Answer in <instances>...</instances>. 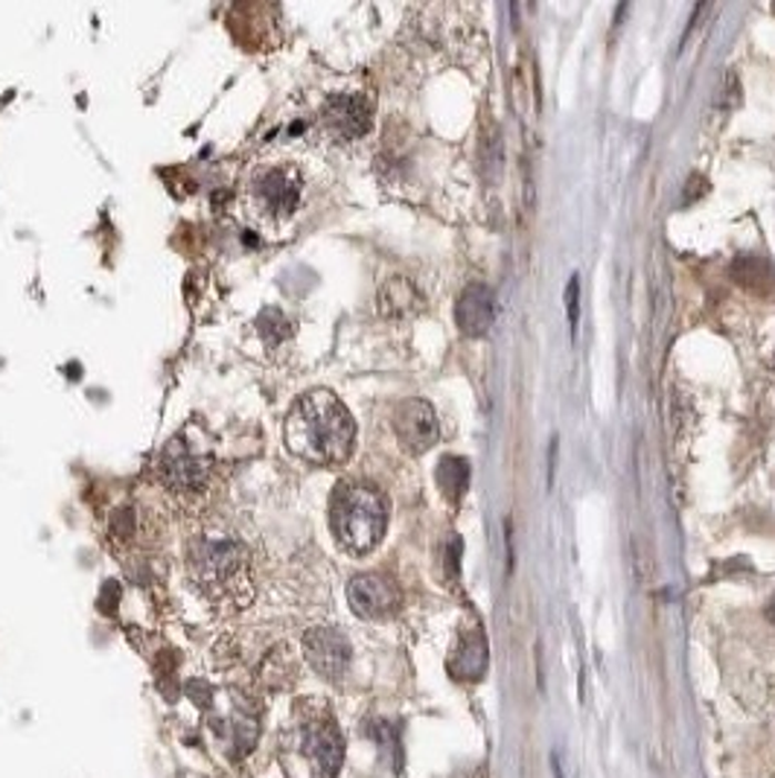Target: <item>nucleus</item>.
I'll return each instance as SVG.
<instances>
[{
  "mask_svg": "<svg viewBox=\"0 0 775 778\" xmlns=\"http://www.w3.org/2000/svg\"><path fill=\"white\" fill-rule=\"evenodd\" d=\"M732 275L744 289L755 291V295H769L775 291V268L769 266L767 259L758 257V254H744V257L735 259L732 266Z\"/></svg>",
  "mask_w": 775,
  "mask_h": 778,
  "instance_id": "nucleus-13",
  "label": "nucleus"
},
{
  "mask_svg": "<svg viewBox=\"0 0 775 778\" xmlns=\"http://www.w3.org/2000/svg\"><path fill=\"white\" fill-rule=\"evenodd\" d=\"M449 545H452V551H447V572L455 577V574H458V557H461V540H458V536H452V540H449Z\"/></svg>",
  "mask_w": 775,
  "mask_h": 778,
  "instance_id": "nucleus-18",
  "label": "nucleus"
},
{
  "mask_svg": "<svg viewBox=\"0 0 775 778\" xmlns=\"http://www.w3.org/2000/svg\"><path fill=\"white\" fill-rule=\"evenodd\" d=\"M455 321L461 327L463 336H485L490 332L496 321V295L485 284H472L463 289L455 309Z\"/></svg>",
  "mask_w": 775,
  "mask_h": 778,
  "instance_id": "nucleus-11",
  "label": "nucleus"
},
{
  "mask_svg": "<svg viewBox=\"0 0 775 778\" xmlns=\"http://www.w3.org/2000/svg\"><path fill=\"white\" fill-rule=\"evenodd\" d=\"M300 647H304L306 662L313 665L315 674H322L324 679H333L338 683L341 676L350 668V642L345 638V633H338L333 627H313L306 629L304 638H300Z\"/></svg>",
  "mask_w": 775,
  "mask_h": 778,
  "instance_id": "nucleus-8",
  "label": "nucleus"
},
{
  "mask_svg": "<svg viewBox=\"0 0 775 778\" xmlns=\"http://www.w3.org/2000/svg\"><path fill=\"white\" fill-rule=\"evenodd\" d=\"M394 432L400 438L402 449L411 455H420L438 443V417L426 400H406L394 411Z\"/></svg>",
  "mask_w": 775,
  "mask_h": 778,
  "instance_id": "nucleus-10",
  "label": "nucleus"
},
{
  "mask_svg": "<svg viewBox=\"0 0 775 778\" xmlns=\"http://www.w3.org/2000/svg\"><path fill=\"white\" fill-rule=\"evenodd\" d=\"M551 767H554V778H563V772H560V764H557V758H551Z\"/></svg>",
  "mask_w": 775,
  "mask_h": 778,
  "instance_id": "nucleus-20",
  "label": "nucleus"
},
{
  "mask_svg": "<svg viewBox=\"0 0 775 778\" xmlns=\"http://www.w3.org/2000/svg\"><path fill=\"white\" fill-rule=\"evenodd\" d=\"M277 761L286 778H338L345 735L327 703H295L292 720L277 735Z\"/></svg>",
  "mask_w": 775,
  "mask_h": 778,
  "instance_id": "nucleus-1",
  "label": "nucleus"
},
{
  "mask_svg": "<svg viewBox=\"0 0 775 778\" xmlns=\"http://www.w3.org/2000/svg\"><path fill=\"white\" fill-rule=\"evenodd\" d=\"M388 525L385 495L365 481L341 484L333 495V534L350 554H368L383 543Z\"/></svg>",
  "mask_w": 775,
  "mask_h": 778,
  "instance_id": "nucleus-4",
  "label": "nucleus"
},
{
  "mask_svg": "<svg viewBox=\"0 0 775 778\" xmlns=\"http://www.w3.org/2000/svg\"><path fill=\"white\" fill-rule=\"evenodd\" d=\"M190 577L207 601L225 610H245L254 597V572L236 540L202 536L190 549Z\"/></svg>",
  "mask_w": 775,
  "mask_h": 778,
  "instance_id": "nucleus-3",
  "label": "nucleus"
},
{
  "mask_svg": "<svg viewBox=\"0 0 775 778\" xmlns=\"http://www.w3.org/2000/svg\"><path fill=\"white\" fill-rule=\"evenodd\" d=\"M773 370H775V359H773Z\"/></svg>",
  "mask_w": 775,
  "mask_h": 778,
  "instance_id": "nucleus-21",
  "label": "nucleus"
},
{
  "mask_svg": "<svg viewBox=\"0 0 775 778\" xmlns=\"http://www.w3.org/2000/svg\"><path fill=\"white\" fill-rule=\"evenodd\" d=\"M773 12H775V3H773Z\"/></svg>",
  "mask_w": 775,
  "mask_h": 778,
  "instance_id": "nucleus-22",
  "label": "nucleus"
},
{
  "mask_svg": "<svg viewBox=\"0 0 775 778\" xmlns=\"http://www.w3.org/2000/svg\"><path fill=\"white\" fill-rule=\"evenodd\" d=\"M322 123L336 141H359L370 132L374 109L361 94H333L322 109Z\"/></svg>",
  "mask_w": 775,
  "mask_h": 778,
  "instance_id": "nucleus-9",
  "label": "nucleus"
},
{
  "mask_svg": "<svg viewBox=\"0 0 775 778\" xmlns=\"http://www.w3.org/2000/svg\"><path fill=\"white\" fill-rule=\"evenodd\" d=\"M487 670V642L478 627L467 629L449 659V674L461 683H476Z\"/></svg>",
  "mask_w": 775,
  "mask_h": 778,
  "instance_id": "nucleus-12",
  "label": "nucleus"
},
{
  "mask_svg": "<svg viewBox=\"0 0 775 778\" xmlns=\"http://www.w3.org/2000/svg\"><path fill=\"white\" fill-rule=\"evenodd\" d=\"M578 300H580V280L578 277H572L569 280V291H565V307H569V324H578Z\"/></svg>",
  "mask_w": 775,
  "mask_h": 778,
  "instance_id": "nucleus-16",
  "label": "nucleus"
},
{
  "mask_svg": "<svg viewBox=\"0 0 775 778\" xmlns=\"http://www.w3.org/2000/svg\"><path fill=\"white\" fill-rule=\"evenodd\" d=\"M207 464H211L207 455L196 452L187 438H173L157 458V472L166 488L175 493H198L207 484V472H211Z\"/></svg>",
  "mask_w": 775,
  "mask_h": 778,
  "instance_id": "nucleus-5",
  "label": "nucleus"
},
{
  "mask_svg": "<svg viewBox=\"0 0 775 778\" xmlns=\"http://www.w3.org/2000/svg\"><path fill=\"white\" fill-rule=\"evenodd\" d=\"M347 601H350L353 613L359 618H368V622L391 618L402 604L397 583L388 581L385 574H356L347 583Z\"/></svg>",
  "mask_w": 775,
  "mask_h": 778,
  "instance_id": "nucleus-7",
  "label": "nucleus"
},
{
  "mask_svg": "<svg viewBox=\"0 0 775 778\" xmlns=\"http://www.w3.org/2000/svg\"><path fill=\"white\" fill-rule=\"evenodd\" d=\"M767 618H769V624H775V595L769 597V604H767Z\"/></svg>",
  "mask_w": 775,
  "mask_h": 778,
  "instance_id": "nucleus-19",
  "label": "nucleus"
},
{
  "mask_svg": "<svg viewBox=\"0 0 775 778\" xmlns=\"http://www.w3.org/2000/svg\"><path fill=\"white\" fill-rule=\"evenodd\" d=\"M705 190H708V184H705L700 175H694V178L689 182V193H685V198H682V205H694V202L703 196Z\"/></svg>",
  "mask_w": 775,
  "mask_h": 778,
  "instance_id": "nucleus-17",
  "label": "nucleus"
},
{
  "mask_svg": "<svg viewBox=\"0 0 775 778\" xmlns=\"http://www.w3.org/2000/svg\"><path fill=\"white\" fill-rule=\"evenodd\" d=\"M286 443L309 464H345L356 443V423L336 393L313 391L286 417Z\"/></svg>",
  "mask_w": 775,
  "mask_h": 778,
  "instance_id": "nucleus-2",
  "label": "nucleus"
},
{
  "mask_svg": "<svg viewBox=\"0 0 775 778\" xmlns=\"http://www.w3.org/2000/svg\"><path fill=\"white\" fill-rule=\"evenodd\" d=\"M251 198L268 219H286L295 213L300 202V178L289 166H272L254 178L251 184Z\"/></svg>",
  "mask_w": 775,
  "mask_h": 778,
  "instance_id": "nucleus-6",
  "label": "nucleus"
},
{
  "mask_svg": "<svg viewBox=\"0 0 775 778\" xmlns=\"http://www.w3.org/2000/svg\"><path fill=\"white\" fill-rule=\"evenodd\" d=\"M379 309L388 318H402L420 309V291L415 289L411 280L406 277H391L388 284L379 289Z\"/></svg>",
  "mask_w": 775,
  "mask_h": 778,
  "instance_id": "nucleus-14",
  "label": "nucleus"
},
{
  "mask_svg": "<svg viewBox=\"0 0 775 778\" xmlns=\"http://www.w3.org/2000/svg\"><path fill=\"white\" fill-rule=\"evenodd\" d=\"M438 488L449 502H461L467 490H470V461L461 455L440 458Z\"/></svg>",
  "mask_w": 775,
  "mask_h": 778,
  "instance_id": "nucleus-15",
  "label": "nucleus"
}]
</instances>
